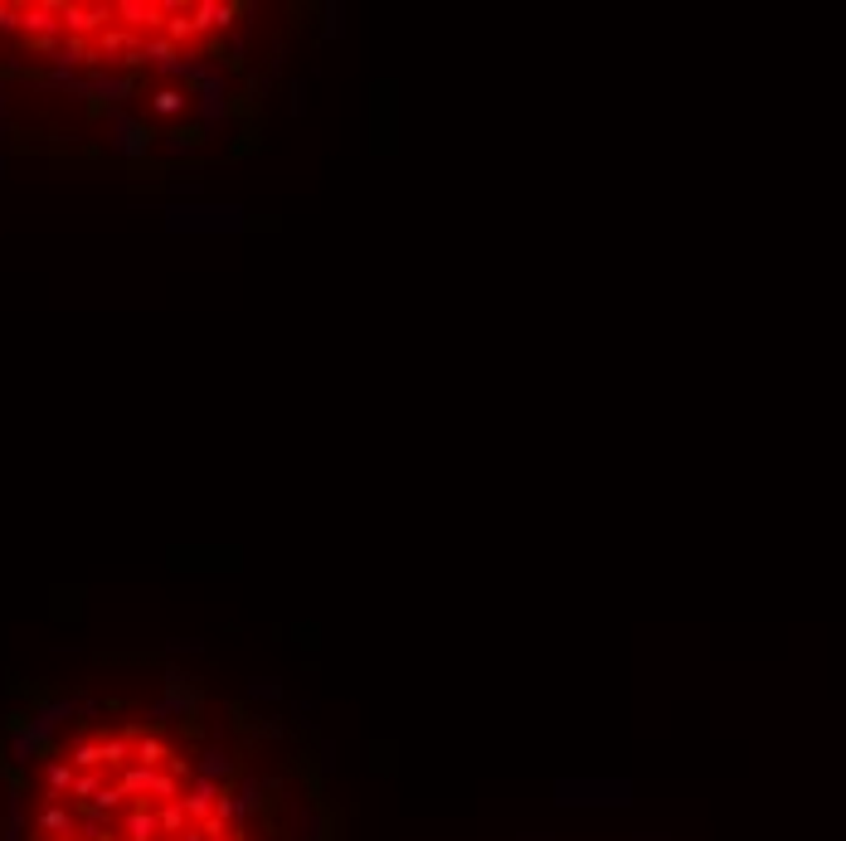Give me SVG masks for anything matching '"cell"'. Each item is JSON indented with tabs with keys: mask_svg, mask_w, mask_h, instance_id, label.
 Segmentation results:
<instances>
[{
	"mask_svg": "<svg viewBox=\"0 0 846 841\" xmlns=\"http://www.w3.org/2000/svg\"><path fill=\"white\" fill-rule=\"evenodd\" d=\"M20 769L5 841H263L253 783L166 720H73Z\"/></svg>",
	"mask_w": 846,
	"mask_h": 841,
	"instance_id": "obj_1",
	"label": "cell"
}]
</instances>
